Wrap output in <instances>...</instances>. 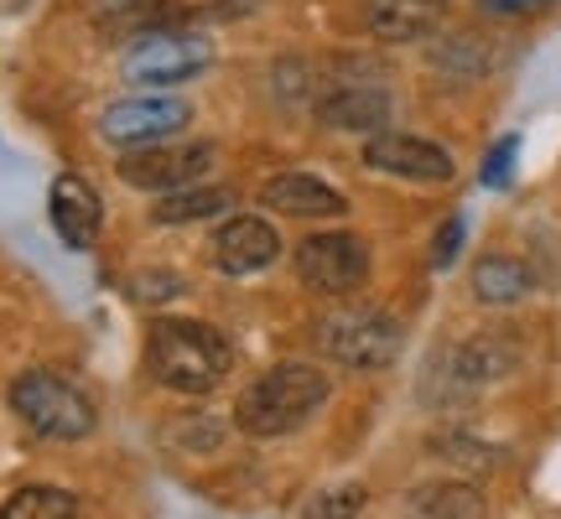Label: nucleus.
Instances as JSON below:
<instances>
[{
	"label": "nucleus",
	"instance_id": "f257e3e1",
	"mask_svg": "<svg viewBox=\"0 0 561 519\" xmlns=\"http://www.w3.org/2000/svg\"><path fill=\"white\" fill-rule=\"evenodd\" d=\"M146 369L157 374V384L178 390V395H208L229 380L234 369V348L219 327L193 318H161L146 338Z\"/></svg>",
	"mask_w": 561,
	"mask_h": 519
},
{
	"label": "nucleus",
	"instance_id": "f03ea898",
	"mask_svg": "<svg viewBox=\"0 0 561 519\" xmlns=\"http://www.w3.org/2000/svg\"><path fill=\"white\" fill-rule=\"evenodd\" d=\"M328 395H333V384H328V374L318 364H276V369H265L261 380L240 395L234 426L244 437H261V441L291 437V431H301L328 405Z\"/></svg>",
	"mask_w": 561,
	"mask_h": 519
},
{
	"label": "nucleus",
	"instance_id": "7ed1b4c3",
	"mask_svg": "<svg viewBox=\"0 0 561 519\" xmlns=\"http://www.w3.org/2000/svg\"><path fill=\"white\" fill-rule=\"evenodd\" d=\"M11 411L21 416L26 431H37L47 441H79L94 431V400L53 369H26L11 384Z\"/></svg>",
	"mask_w": 561,
	"mask_h": 519
},
{
	"label": "nucleus",
	"instance_id": "20e7f679",
	"mask_svg": "<svg viewBox=\"0 0 561 519\" xmlns=\"http://www.w3.org/2000/svg\"><path fill=\"white\" fill-rule=\"evenodd\" d=\"M318 348H322V359L343 364V369L375 374V369H390V364L401 359L405 333L390 312L343 307V312H328V318L318 322Z\"/></svg>",
	"mask_w": 561,
	"mask_h": 519
},
{
	"label": "nucleus",
	"instance_id": "39448f33",
	"mask_svg": "<svg viewBox=\"0 0 561 519\" xmlns=\"http://www.w3.org/2000/svg\"><path fill=\"white\" fill-rule=\"evenodd\" d=\"M208 42L203 37H187L178 26H161V32H146L125 47L121 58V73L125 83H136V89H172V83H187L198 79L203 68H208Z\"/></svg>",
	"mask_w": 561,
	"mask_h": 519
},
{
	"label": "nucleus",
	"instance_id": "423d86ee",
	"mask_svg": "<svg viewBox=\"0 0 561 519\" xmlns=\"http://www.w3.org/2000/svg\"><path fill=\"white\" fill-rule=\"evenodd\" d=\"M297 276L318 297H348L369 280V244L359 234H343V229L312 234L297 244Z\"/></svg>",
	"mask_w": 561,
	"mask_h": 519
},
{
	"label": "nucleus",
	"instance_id": "0eeeda50",
	"mask_svg": "<svg viewBox=\"0 0 561 519\" xmlns=\"http://www.w3.org/2000/svg\"><path fill=\"white\" fill-rule=\"evenodd\" d=\"M208 166H214V146H136V151H125L121 157V177L140 193H178V187H193V182L208 177Z\"/></svg>",
	"mask_w": 561,
	"mask_h": 519
},
{
	"label": "nucleus",
	"instance_id": "6e6552de",
	"mask_svg": "<svg viewBox=\"0 0 561 519\" xmlns=\"http://www.w3.org/2000/svg\"><path fill=\"white\" fill-rule=\"evenodd\" d=\"M187 104L172 100V94H136V100H121L110 104L100 115V136L110 146H125V151H136V146H157V140H172L187 125Z\"/></svg>",
	"mask_w": 561,
	"mask_h": 519
},
{
	"label": "nucleus",
	"instance_id": "1a4fd4ad",
	"mask_svg": "<svg viewBox=\"0 0 561 519\" xmlns=\"http://www.w3.org/2000/svg\"><path fill=\"white\" fill-rule=\"evenodd\" d=\"M364 166H375V172L401 177V182H453L458 177V161L447 157L437 140L401 136V130H380V136L364 140Z\"/></svg>",
	"mask_w": 561,
	"mask_h": 519
},
{
	"label": "nucleus",
	"instance_id": "9d476101",
	"mask_svg": "<svg viewBox=\"0 0 561 519\" xmlns=\"http://www.w3.org/2000/svg\"><path fill=\"white\" fill-rule=\"evenodd\" d=\"M276 255H280L276 223L255 219V214H234L214 234V260H219L224 276H255L265 265H276Z\"/></svg>",
	"mask_w": 561,
	"mask_h": 519
},
{
	"label": "nucleus",
	"instance_id": "9b49d317",
	"mask_svg": "<svg viewBox=\"0 0 561 519\" xmlns=\"http://www.w3.org/2000/svg\"><path fill=\"white\" fill-rule=\"evenodd\" d=\"M318 120L328 130H359V136H380L390 120V94L380 83H333L318 94Z\"/></svg>",
	"mask_w": 561,
	"mask_h": 519
},
{
	"label": "nucleus",
	"instance_id": "f8f14e48",
	"mask_svg": "<svg viewBox=\"0 0 561 519\" xmlns=\"http://www.w3.org/2000/svg\"><path fill=\"white\" fill-rule=\"evenodd\" d=\"M515 369H520V348H515L510 338H494V333L458 343V348L442 359V374L458 384V390H483V384H500V380H510Z\"/></svg>",
	"mask_w": 561,
	"mask_h": 519
},
{
	"label": "nucleus",
	"instance_id": "ddd939ff",
	"mask_svg": "<svg viewBox=\"0 0 561 519\" xmlns=\"http://www.w3.org/2000/svg\"><path fill=\"white\" fill-rule=\"evenodd\" d=\"M261 203L276 214H291V219H343L348 214V198L312 172H276L261 187Z\"/></svg>",
	"mask_w": 561,
	"mask_h": 519
},
{
	"label": "nucleus",
	"instance_id": "4468645a",
	"mask_svg": "<svg viewBox=\"0 0 561 519\" xmlns=\"http://www.w3.org/2000/svg\"><path fill=\"white\" fill-rule=\"evenodd\" d=\"M47 214H53V229H58V240L68 250H89V244L100 240V193L89 187L83 177H58L53 182V193H47Z\"/></svg>",
	"mask_w": 561,
	"mask_h": 519
},
{
	"label": "nucleus",
	"instance_id": "2eb2a0df",
	"mask_svg": "<svg viewBox=\"0 0 561 519\" xmlns=\"http://www.w3.org/2000/svg\"><path fill=\"white\" fill-rule=\"evenodd\" d=\"M442 16H447V0H369V5H364L369 32L385 37V42L432 37Z\"/></svg>",
	"mask_w": 561,
	"mask_h": 519
},
{
	"label": "nucleus",
	"instance_id": "dca6fc26",
	"mask_svg": "<svg viewBox=\"0 0 561 519\" xmlns=\"http://www.w3.org/2000/svg\"><path fill=\"white\" fill-rule=\"evenodd\" d=\"M182 11L172 0H94V26L104 37H146L161 26H178Z\"/></svg>",
	"mask_w": 561,
	"mask_h": 519
},
{
	"label": "nucleus",
	"instance_id": "f3484780",
	"mask_svg": "<svg viewBox=\"0 0 561 519\" xmlns=\"http://www.w3.org/2000/svg\"><path fill=\"white\" fill-rule=\"evenodd\" d=\"M468 286H473V297H479L483 307H515V301H525L536 291V276H530V265L515 255H483V260H473Z\"/></svg>",
	"mask_w": 561,
	"mask_h": 519
},
{
	"label": "nucleus",
	"instance_id": "a211bd4d",
	"mask_svg": "<svg viewBox=\"0 0 561 519\" xmlns=\"http://www.w3.org/2000/svg\"><path fill=\"white\" fill-rule=\"evenodd\" d=\"M234 203L229 187H214V182H193V187H178V193H161L157 198V214L161 223H193V219H214Z\"/></svg>",
	"mask_w": 561,
	"mask_h": 519
},
{
	"label": "nucleus",
	"instance_id": "6ab92c4d",
	"mask_svg": "<svg viewBox=\"0 0 561 519\" xmlns=\"http://www.w3.org/2000/svg\"><path fill=\"white\" fill-rule=\"evenodd\" d=\"M411 509L421 519H483V494L473 483H421Z\"/></svg>",
	"mask_w": 561,
	"mask_h": 519
},
{
	"label": "nucleus",
	"instance_id": "aec40b11",
	"mask_svg": "<svg viewBox=\"0 0 561 519\" xmlns=\"http://www.w3.org/2000/svg\"><path fill=\"white\" fill-rule=\"evenodd\" d=\"M79 515V499L58 488V483H26L11 499L0 504V519H73Z\"/></svg>",
	"mask_w": 561,
	"mask_h": 519
},
{
	"label": "nucleus",
	"instance_id": "412c9836",
	"mask_svg": "<svg viewBox=\"0 0 561 519\" xmlns=\"http://www.w3.org/2000/svg\"><path fill=\"white\" fill-rule=\"evenodd\" d=\"M432 62H437V73H447V79H483L494 53H489L479 37L462 32V37H442L437 47H432Z\"/></svg>",
	"mask_w": 561,
	"mask_h": 519
},
{
	"label": "nucleus",
	"instance_id": "4be33fe9",
	"mask_svg": "<svg viewBox=\"0 0 561 519\" xmlns=\"http://www.w3.org/2000/svg\"><path fill=\"white\" fill-rule=\"evenodd\" d=\"M364 504H369V488L364 483H339V488H322L307 499L301 519H359Z\"/></svg>",
	"mask_w": 561,
	"mask_h": 519
},
{
	"label": "nucleus",
	"instance_id": "5701e85b",
	"mask_svg": "<svg viewBox=\"0 0 561 519\" xmlns=\"http://www.w3.org/2000/svg\"><path fill=\"white\" fill-rule=\"evenodd\" d=\"M432 452L442 462H458V468H473V473H489L494 468V447H483L473 437H458V431H447V437L432 441Z\"/></svg>",
	"mask_w": 561,
	"mask_h": 519
},
{
	"label": "nucleus",
	"instance_id": "b1692460",
	"mask_svg": "<svg viewBox=\"0 0 561 519\" xmlns=\"http://www.w3.org/2000/svg\"><path fill=\"white\" fill-rule=\"evenodd\" d=\"M515 151H520V140L515 136H504L494 151H489V161H483V182L489 187H504L510 182V172H515Z\"/></svg>",
	"mask_w": 561,
	"mask_h": 519
},
{
	"label": "nucleus",
	"instance_id": "393cba45",
	"mask_svg": "<svg viewBox=\"0 0 561 519\" xmlns=\"http://www.w3.org/2000/svg\"><path fill=\"white\" fill-rule=\"evenodd\" d=\"M178 291H182V280L172 276V270H157V276L146 270V276L136 280V297H140V301H172Z\"/></svg>",
	"mask_w": 561,
	"mask_h": 519
},
{
	"label": "nucleus",
	"instance_id": "a878e982",
	"mask_svg": "<svg viewBox=\"0 0 561 519\" xmlns=\"http://www.w3.org/2000/svg\"><path fill=\"white\" fill-rule=\"evenodd\" d=\"M458 244H462V219L453 214V219L437 229V244H432V265H437V270H442V265H453V260H458Z\"/></svg>",
	"mask_w": 561,
	"mask_h": 519
},
{
	"label": "nucleus",
	"instance_id": "bb28decb",
	"mask_svg": "<svg viewBox=\"0 0 561 519\" xmlns=\"http://www.w3.org/2000/svg\"><path fill=\"white\" fill-rule=\"evenodd\" d=\"M546 5H557V0H483L489 16H530V11H546Z\"/></svg>",
	"mask_w": 561,
	"mask_h": 519
}]
</instances>
